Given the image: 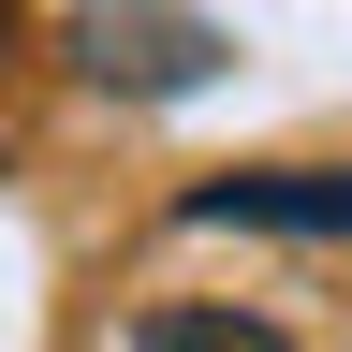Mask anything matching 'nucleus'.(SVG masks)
Instances as JSON below:
<instances>
[{
  "label": "nucleus",
  "instance_id": "1",
  "mask_svg": "<svg viewBox=\"0 0 352 352\" xmlns=\"http://www.w3.org/2000/svg\"><path fill=\"white\" fill-rule=\"evenodd\" d=\"M235 44H220L191 0H88L74 15V74L88 88H132V103H176V88H206Z\"/></svg>",
  "mask_w": 352,
  "mask_h": 352
},
{
  "label": "nucleus",
  "instance_id": "2",
  "mask_svg": "<svg viewBox=\"0 0 352 352\" xmlns=\"http://www.w3.org/2000/svg\"><path fill=\"white\" fill-rule=\"evenodd\" d=\"M176 220H235V235H323V250H352V162H250V176H206V191H176Z\"/></svg>",
  "mask_w": 352,
  "mask_h": 352
},
{
  "label": "nucleus",
  "instance_id": "3",
  "mask_svg": "<svg viewBox=\"0 0 352 352\" xmlns=\"http://www.w3.org/2000/svg\"><path fill=\"white\" fill-rule=\"evenodd\" d=\"M132 352H294L279 323H250V308H147Z\"/></svg>",
  "mask_w": 352,
  "mask_h": 352
}]
</instances>
